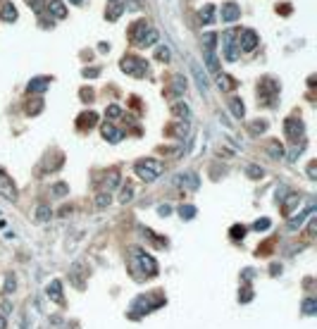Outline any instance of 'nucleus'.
<instances>
[{
	"instance_id": "obj_1",
	"label": "nucleus",
	"mask_w": 317,
	"mask_h": 329,
	"mask_svg": "<svg viewBox=\"0 0 317 329\" xmlns=\"http://www.w3.org/2000/svg\"><path fill=\"white\" fill-rule=\"evenodd\" d=\"M129 253H132V255H129V270L134 272L136 279H141L143 274H146V277H155V274H157V262H155L153 255H148L139 246L129 248Z\"/></svg>"
},
{
	"instance_id": "obj_2",
	"label": "nucleus",
	"mask_w": 317,
	"mask_h": 329,
	"mask_svg": "<svg viewBox=\"0 0 317 329\" xmlns=\"http://www.w3.org/2000/svg\"><path fill=\"white\" fill-rule=\"evenodd\" d=\"M134 172L139 174L143 181H155L165 172V164L160 160H155V157H148V160H139L134 164Z\"/></svg>"
},
{
	"instance_id": "obj_3",
	"label": "nucleus",
	"mask_w": 317,
	"mask_h": 329,
	"mask_svg": "<svg viewBox=\"0 0 317 329\" xmlns=\"http://www.w3.org/2000/svg\"><path fill=\"white\" fill-rule=\"evenodd\" d=\"M160 306H165V298L163 296H155V298H150V293H146V296H141V298H136L134 301V306H132V317L136 320V317H141L143 313H153L155 308H160Z\"/></svg>"
},
{
	"instance_id": "obj_4",
	"label": "nucleus",
	"mask_w": 317,
	"mask_h": 329,
	"mask_svg": "<svg viewBox=\"0 0 317 329\" xmlns=\"http://www.w3.org/2000/svg\"><path fill=\"white\" fill-rule=\"evenodd\" d=\"M119 67H122V72L132 74V77H146V72H148L146 60H141V57H136V55H124Z\"/></svg>"
},
{
	"instance_id": "obj_5",
	"label": "nucleus",
	"mask_w": 317,
	"mask_h": 329,
	"mask_svg": "<svg viewBox=\"0 0 317 329\" xmlns=\"http://www.w3.org/2000/svg\"><path fill=\"white\" fill-rule=\"evenodd\" d=\"M225 57L229 62L239 60V41H236V31L225 34Z\"/></svg>"
},
{
	"instance_id": "obj_6",
	"label": "nucleus",
	"mask_w": 317,
	"mask_h": 329,
	"mask_svg": "<svg viewBox=\"0 0 317 329\" xmlns=\"http://www.w3.org/2000/svg\"><path fill=\"white\" fill-rule=\"evenodd\" d=\"M258 93H260V98L265 101V105H272V103H274V95L279 93V84H274L272 79H265L263 84H260V88H258Z\"/></svg>"
},
{
	"instance_id": "obj_7",
	"label": "nucleus",
	"mask_w": 317,
	"mask_h": 329,
	"mask_svg": "<svg viewBox=\"0 0 317 329\" xmlns=\"http://www.w3.org/2000/svg\"><path fill=\"white\" fill-rule=\"evenodd\" d=\"M284 131H287V136L291 139V141H298V139H303V134H305V124H303L301 119H287L284 122Z\"/></svg>"
},
{
	"instance_id": "obj_8",
	"label": "nucleus",
	"mask_w": 317,
	"mask_h": 329,
	"mask_svg": "<svg viewBox=\"0 0 317 329\" xmlns=\"http://www.w3.org/2000/svg\"><path fill=\"white\" fill-rule=\"evenodd\" d=\"M239 48H243L246 53H250V50H256L258 48V34L253 31V29H243L239 36Z\"/></svg>"
},
{
	"instance_id": "obj_9",
	"label": "nucleus",
	"mask_w": 317,
	"mask_h": 329,
	"mask_svg": "<svg viewBox=\"0 0 317 329\" xmlns=\"http://www.w3.org/2000/svg\"><path fill=\"white\" fill-rule=\"evenodd\" d=\"M0 196L8 198V201H15V198H17L15 184H12V179H10L8 174L3 172V170H0Z\"/></svg>"
},
{
	"instance_id": "obj_10",
	"label": "nucleus",
	"mask_w": 317,
	"mask_h": 329,
	"mask_svg": "<svg viewBox=\"0 0 317 329\" xmlns=\"http://www.w3.org/2000/svg\"><path fill=\"white\" fill-rule=\"evenodd\" d=\"M70 282L77 286V289H84L86 282H84V262H74L70 267Z\"/></svg>"
},
{
	"instance_id": "obj_11",
	"label": "nucleus",
	"mask_w": 317,
	"mask_h": 329,
	"mask_svg": "<svg viewBox=\"0 0 317 329\" xmlns=\"http://www.w3.org/2000/svg\"><path fill=\"white\" fill-rule=\"evenodd\" d=\"M219 17H222V22H236V19L241 17V8L236 5V3H227V5H222Z\"/></svg>"
},
{
	"instance_id": "obj_12",
	"label": "nucleus",
	"mask_w": 317,
	"mask_h": 329,
	"mask_svg": "<svg viewBox=\"0 0 317 329\" xmlns=\"http://www.w3.org/2000/svg\"><path fill=\"white\" fill-rule=\"evenodd\" d=\"M46 293H48V298H50V301H55V303H57V306H62V303H65V298H62V282H60V279H53V282L48 284Z\"/></svg>"
},
{
	"instance_id": "obj_13",
	"label": "nucleus",
	"mask_w": 317,
	"mask_h": 329,
	"mask_svg": "<svg viewBox=\"0 0 317 329\" xmlns=\"http://www.w3.org/2000/svg\"><path fill=\"white\" fill-rule=\"evenodd\" d=\"M101 134H103V139H108L110 143H119V141L124 139V134L119 131V129H115V126L110 124V122L101 126Z\"/></svg>"
},
{
	"instance_id": "obj_14",
	"label": "nucleus",
	"mask_w": 317,
	"mask_h": 329,
	"mask_svg": "<svg viewBox=\"0 0 317 329\" xmlns=\"http://www.w3.org/2000/svg\"><path fill=\"white\" fill-rule=\"evenodd\" d=\"M46 8L53 19H65V17H67V8H65L62 0H50V5H46Z\"/></svg>"
},
{
	"instance_id": "obj_15",
	"label": "nucleus",
	"mask_w": 317,
	"mask_h": 329,
	"mask_svg": "<svg viewBox=\"0 0 317 329\" xmlns=\"http://www.w3.org/2000/svg\"><path fill=\"white\" fill-rule=\"evenodd\" d=\"M50 86V79L48 77H36L29 81V93H43Z\"/></svg>"
},
{
	"instance_id": "obj_16",
	"label": "nucleus",
	"mask_w": 317,
	"mask_h": 329,
	"mask_svg": "<svg viewBox=\"0 0 317 329\" xmlns=\"http://www.w3.org/2000/svg\"><path fill=\"white\" fill-rule=\"evenodd\" d=\"M310 215H312V208H308L305 212H298V215H291V219H289V229H291V232L301 229L303 222H305V217H310Z\"/></svg>"
},
{
	"instance_id": "obj_17",
	"label": "nucleus",
	"mask_w": 317,
	"mask_h": 329,
	"mask_svg": "<svg viewBox=\"0 0 317 329\" xmlns=\"http://www.w3.org/2000/svg\"><path fill=\"white\" fill-rule=\"evenodd\" d=\"M170 110H172V115H177L181 119H188V115H191V110H188V105L184 101H174L170 105Z\"/></svg>"
},
{
	"instance_id": "obj_18",
	"label": "nucleus",
	"mask_w": 317,
	"mask_h": 329,
	"mask_svg": "<svg viewBox=\"0 0 317 329\" xmlns=\"http://www.w3.org/2000/svg\"><path fill=\"white\" fill-rule=\"evenodd\" d=\"M229 110H232V115L236 119H241L243 115H246V105H243L241 98H232V101H229Z\"/></svg>"
},
{
	"instance_id": "obj_19",
	"label": "nucleus",
	"mask_w": 317,
	"mask_h": 329,
	"mask_svg": "<svg viewBox=\"0 0 317 329\" xmlns=\"http://www.w3.org/2000/svg\"><path fill=\"white\" fill-rule=\"evenodd\" d=\"M157 39H160V36H157V31H155V29H148V31L143 34V39H141L139 43H136V46H139V48L155 46V43H157Z\"/></svg>"
},
{
	"instance_id": "obj_20",
	"label": "nucleus",
	"mask_w": 317,
	"mask_h": 329,
	"mask_svg": "<svg viewBox=\"0 0 317 329\" xmlns=\"http://www.w3.org/2000/svg\"><path fill=\"white\" fill-rule=\"evenodd\" d=\"M191 72H194V77H196V81H198V88H201L203 93L208 91V79H205V74L201 72V67L196 62H191Z\"/></svg>"
},
{
	"instance_id": "obj_21",
	"label": "nucleus",
	"mask_w": 317,
	"mask_h": 329,
	"mask_svg": "<svg viewBox=\"0 0 317 329\" xmlns=\"http://www.w3.org/2000/svg\"><path fill=\"white\" fill-rule=\"evenodd\" d=\"M217 86L222 88V91H234L236 88V79H232L229 74H219L217 77Z\"/></svg>"
},
{
	"instance_id": "obj_22",
	"label": "nucleus",
	"mask_w": 317,
	"mask_h": 329,
	"mask_svg": "<svg viewBox=\"0 0 317 329\" xmlns=\"http://www.w3.org/2000/svg\"><path fill=\"white\" fill-rule=\"evenodd\" d=\"M203 57H205V64H208L210 72H219V60H217L215 50H205V53H203Z\"/></svg>"
},
{
	"instance_id": "obj_23",
	"label": "nucleus",
	"mask_w": 317,
	"mask_h": 329,
	"mask_svg": "<svg viewBox=\"0 0 317 329\" xmlns=\"http://www.w3.org/2000/svg\"><path fill=\"white\" fill-rule=\"evenodd\" d=\"M122 12H124V3H110V10L105 12V17H108L110 22H115V19H119Z\"/></svg>"
},
{
	"instance_id": "obj_24",
	"label": "nucleus",
	"mask_w": 317,
	"mask_h": 329,
	"mask_svg": "<svg viewBox=\"0 0 317 329\" xmlns=\"http://www.w3.org/2000/svg\"><path fill=\"white\" fill-rule=\"evenodd\" d=\"M96 122H98V115H96V112H84V115H81V117H79V126H81V129H86V126H88V129H91L93 124H96Z\"/></svg>"
},
{
	"instance_id": "obj_25",
	"label": "nucleus",
	"mask_w": 317,
	"mask_h": 329,
	"mask_svg": "<svg viewBox=\"0 0 317 329\" xmlns=\"http://www.w3.org/2000/svg\"><path fill=\"white\" fill-rule=\"evenodd\" d=\"M267 119H256V122H250V124H248V131L253 134V136H258V134H265L267 131Z\"/></svg>"
},
{
	"instance_id": "obj_26",
	"label": "nucleus",
	"mask_w": 317,
	"mask_h": 329,
	"mask_svg": "<svg viewBox=\"0 0 317 329\" xmlns=\"http://www.w3.org/2000/svg\"><path fill=\"white\" fill-rule=\"evenodd\" d=\"M148 29H150V26H148L146 22H136V24H134V31H132V41H134V43H139Z\"/></svg>"
},
{
	"instance_id": "obj_27",
	"label": "nucleus",
	"mask_w": 317,
	"mask_h": 329,
	"mask_svg": "<svg viewBox=\"0 0 317 329\" xmlns=\"http://www.w3.org/2000/svg\"><path fill=\"white\" fill-rule=\"evenodd\" d=\"M296 205H301V196H296V193H291L287 203L281 205V210H284V215H287V217H291V212H294Z\"/></svg>"
},
{
	"instance_id": "obj_28",
	"label": "nucleus",
	"mask_w": 317,
	"mask_h": 329,
	"mask_svg": "<svg viewBox=\"0 0 317 329\" xmlns=\"http://www.w3.org/2000/svg\"><path fill=\"white\" fill-rule=\"evenodd\" d=\"M267 153H270L274 160H281V157H284V146L279 141H270L267 143Z\"/></svg>"
},
{
	"instance_id": "obj_29",
	"label": "nucleus",
	"mask_w": 317,
	"mask_h": 329,
	"mask_svg": "<svg viewBox=\"0 0 317 329\" xmlns=\"http://www.w3.org/2000/svg\"><path fill=\"white\" fill-rule=\"evenodd\" d=\"M50 217H53L50 205H39V208H36V222H48Z\"/></svg>"
},
{
	"instance_id": "obj_30",
	"label": "nucleus",
	"mask_w": 317,
	"mask_h": 329,
	"mask_svg": "<svg viewBox=\"0 0 317 329\" xmlns=\"http://www.w3.org/2000/svg\"><path fill=\"white\" fill-rule=\"evenodd\" d=\"M0 17H3V22H15L17 19V10L12 3H8L5 8H3V12H0Z\"/></svg>"
},
{
	"instance_id": "obj_31",
	"label": "nucleus",
	"mask_w": 317,
	"mask_h": 329,
	"mask_svg": "<svg viewBox=\"0 0 317 329\" xmlns=\"http://www.w3.org/2000/svg\"><path fill=\"white\" fill-rule=\"evenodd\" d=\"M50 193H53L55 198H62V196H67V193H70V186H67L65 181H57V184H53Z\"/></svg>"
},
{
	"instance_id": "obj_32",
	"label": "nucleus",
	"mask_w": 317,
	"mask_h": 329,
	"mask_svg": "<svg viewBox=\"0 0 317 329\" xmlns=\"http://www.w3.org/2000/svg\"><path fill=\"white\" fill-rule=\"evenodd\" d=\"M179 181H181V184H186L188 188H198V177H196L194 172L181 174V177H179Z\"/></svg>"
},
{
	"instance_id": "obj_33",
	"label": "nucleus",
	"mask_w": 317,
	"mask_h": 329,
	"mask_svg": "<svg viewBox=\"0 0 317 329\" xmlns=\"http://www.w3.org/2000/svg\"><path fill=\"white\" fill-rule=\"evenodd\" d=\"M184 91H186V79L177 74L172 79V93H184Z\"/></svg>"
},
{
	"instance_id": "obj_34",
	"label": "nucleus",
	"mask_w": 317,
	"mask_h": 329,
	"mask_svg": "<svg viewBox=\"0 0 317 329\" xmlns=\"http://www.w3.org/2000/svg\"><path fill=\"white\" fill-rule=\"evenodd\" d=\"M201 19L205 24H212V19H215V5H205L201 10Z\"/></svg>"
},
{
	"instance_id": "obj_35",
	"label": "nucleus",
	"mask_w": 317,
	"mask_h": 329,
	"mask_svg": "<svg viewBox=\"0 0 317 329\" xmlns=\"http://www.w3.org/2000/svg\"><path fill=\"white\" fill-rule=\"evenodd\" d=\"M15 289H17L15 274H8V277H5V286H3V293H5V296H10V293H12Z\"/></svg>"
},
{
	"instance_id": "obj_36",
	"label": "nucleus",
	"mask_w": 317,
	"mask_h": 329,
	"mask_svg": "<svg viewBox=\"0 0 317 329\" xmlns=\"http://www.w3.org/2000/svg\"><path fill=\"white\" fill-rule=\"evenodd\" d=\"M303 313H305V315H315L317 313V301L312 296L303 301Z\"/></svg>"
},
{
	"instance_id": "obj_37",
	"label": "nucleus",
	"mask_w": 317,
	"mask_h": 329,
	"mask_svg": "<svg viewBox=\"0 0 317 329\" xmlns=\"http://www.w3.org/2000/svg\"><path fill=\"white\" fill-rule=\"evenodd\" d=\"M196 205H181L179 208V215H181V219H194L196 217Z\"/></svg>"
},
{
	"instance_id": "obj_38",
	"label": "nucleus",
	"mask_w": 317,
	"mask_h": 329,
	"mask_svg": "<svg viewBox=\"0 0 317 329\" xmlns=\"http://www.w3.org/2000/svg\"><path fill=\"white\" fill-rule=\"evenodd\" d=\"M155 57H157L160 62H170V57H172L170 48H167V46H157V50H155Z\"/></svg>"
},
{
	"instance_id": "obj_39",
	"label": "nucleus",
	"mask_w": 317,
	"mask_h": 329,
	"mask_svg": "<svg viewBox=\"0 0 317 329\" xmlns=\"http://www.w3.org/2000/svg\"><path fill=\"white\" fill-rule=\"evenodd\" d=\"M41 110H43V101H41V98L29 101V105H26V112H29V115H39Z\"/></svg>"
},
{
	"instance_id": "obj_40",
	"label": "nucleus",
	"mask_w": 317,
	"mask_h": 329,
	"mask_svg": "<svg viewBox=\"0 0 317 329\" xmlns=\"http://www.w3.org/2000/svg\"><path fill=\"white\" fill-rule=\"evenodd\" d=\"M117 184H119V174H117L115 170H112V172L108 174V179H105V188H108V193H110V191H112V188L117 186Z\"/></svg>"
},
{
	"instance_id": "obj_41",
	"label": "nucleus",
	"mask_w": 317,
	"mask_h": 329,
	"mask_svg": "<svg viewBox=\"0 0 317 329\" xmlns=\"http://www.w3.org/2000/svg\"><path fill=\"white\" fill-rule=\"evenodd\" d=\"M26 5H29L31 10H34V12H43V10H46V5H48V0H26Z\"/></svg>"
},
{
	"instance_id": "obj_42",
	"label": "nucleus",
	"mask_w": 317,
	"mask_h": 329,
	"mask_svg": "<svg viewBox=\"0 0 317 329\" xmlns=\"http://www.w3.org/2000/svg\"><path fill=\"white\" fill-rule=\"evenodd\" d=\"M246 174L250 177V179H260L265 172H263V167H258V164H248V167H246Z\"/></svg>"
},
{
	"instance_id": "obj_43",
	"label": "nucleus",
	"mask_w": 317,
	"mask_h": 329,
	"mask_svg": "<svg viewBox=\"0 0 317 329\" xmlns=\"http://www.w3.org/2000/svg\"><path fill=\"white\" fill-rule=\"evenodd\" d=\"M229 234H232V239H236V241H239V239H243V236H246V227H243V224H234V227L229 229Z\"/></svg>"
},
{
	"instance_id": "obj_44",
	"label": "nucleus",
	"mask_w": 317,
	"mask_h": 329,
	"mask_svg": "<svg viewBox=\"0 0 317 329\" xmlns=\"http://www.w3.org/2000/svg\"><path fill=\"white\" fill-rule=\"evenodd\" d=\"M132 198H134V188L126 184V186L122 188V193H119V203H129Z\"/></svg>"
},
{
	"instance_id": "obj_45",
	"label": "nucleus",
	"mask_w": 317,
	"mask_h": 329,
	"mask_svg": "<svg viewBox=\"0 0 317 329\" xmlns=\"http://www.w3.org/2000/svg\"><path fill=\"white\" fill-rule=\"evenodd\" d=\"M203 43H205V50H215L217 34H205V36H203Z\"/></svg>"
},
{
	"instance_id": "obj_46",
	"label": "nucleus",
	"mask_w": 317,
	"mask_h": 329,
	"mask_svg": "<svg viewBox=\"0 0 317 329\" xmlns=\"http://www.w3.org/2000/svg\"><path fill=\"white\" fill-rule=\"evenodd\" d=\"M110 201H112V196H110L108 191H105V193H101V196L96 198V208H108Z\"/></svg>"
},
{
	"instance_id": "obj_47",
	"label": "nucleus",
	"mask_w": 317,
	"mask_h": 329,
	"mask_svg": "<svg viewBox=\"0 0 317 329\" xmlns=\"http://www.w3.org/2000/svg\"><path fill=\"white\" fill-rule=\"evenodd\" d=\"M239 301H241V303H250V301H253V289H250V286H246V289H241Z\"/></svg>"
},
{
	"instance_id": "obj_48",
	"label": "nucleus",
	"mask_w": 317,
	"mask_h": 329,
	"mask_svg": "<svg viewBox=\"0 0 317 329\" xmlns=\"http://www.w3.org/2000/svg\"><path fill=\"white\" fill-rule=\"evenodd\" d=\"M272 227V222L267 217H263V219H258L256 224H253V229H256V232H265V229H270Z\"/></svg>"
},
{
	"instance_id": "obj_49",
	"label": "nucleus",
	"mask_w": 317,
	"mask_h": 329,
	"mask_svg": "<svg viewBox=\"0 0 317 329\" xmlns=\"http://www.w3.org/2000/svg\"><path fill=\"white\" fill-rule=\"evenodd\" d=\"M105 115H108L110 119H117L119 115H122V108H119V105H110V108L105 110Z\"/></svg>"
},
{
	"instance_id": "obj_50",
	"label": "nucleus",
	"mask_w": 317,
	"mask_h": 329,
	"mask_svg": "<svg viewBox=\"0 0 317 329\" xmlns=\"http://www.w3.org/2000/svg\"><path fill=\"white\" fill-rule=\"evenodd\" d=\"M81 74H84L86 79H88V77H91V79H96V77H98V74H101V70H98V67H91V70H88V67H86V70L81 72Z\"/></svg>"
},
{
	"instance_id": "obj_51",
	"label": "nucleus",
	"mask_w": 317,
	"mask_h": 329,
	"mask_svg": "<svg viewBox=\"0 0 317 329\" xmlns=\"http://www.w3.org/2000/svg\"><path fill=\"white\" fill-rule=\"evenodd\" d=\"M157 212H160L163 217H167V215L172 212V208H170V205H160V208H157Z\"/></svg>"
},
{
	"instance_id": "obj_52",
	"label": "nucleus",
	"mask_w": 317,
	"mask_h": 329,
	"mask_svg": "<svg viewBox=\"0 0 317 329\" xmlns=\"http://www.w3.org/2000/svg\"><path fill=\"white\" fill-rule=\"evenodd\" d=\"M308 177H310V179H315V177H317V167H315V162H312V164L308 167Z\"/></svg>"
},
{
	"instance_id": "obj_53",
	"label": "nucleus",
	"mask_w": 317,
	"mask_h": 329,
	"mask_svg": "<svg viewBox=\"0 0 317 329\" xmlns=\"http://www.w3.org/2000/svg\"><path fill=\"white\" fill-rule=\"evenodd\" d=\"M315 229H317V224H315V217H310V227H308V236H312V234H315Z\"/></svg>"
},
{
	"instance_id": "obj_54",
	"label": "nucleus",
	"mask_w": 317,
	"mask_h": 329,
	"mask_svg": "<svg viewBox=\"0 0 317 329\" xmlns=\"http://www.w3.org/2000/svg\"><path fill=\"white\" fill-rule=\"evenodd\" d=\"M253 279V270H243V282H250Z\"/></svg>"
},
{
	"instance_id": "obj_55",
	"label": "nucleus",
	"mask_w": 317,
	"mask_h": 329,
	"mask_svg": "<svg viewBox=\"0 0 317 329\" xmlns=\"http://www.w3.org/2000/svg\"><path fill=\"white\" fill-rule=\"evenodd\" d=\"M0 329H8V317L5 315H0Z\"/></svg>"
},
{
	"instance_id": "obj_56",
	"label": "nucleus",
	"mask_w": 317,
	"mask_h": 329,
	"mask_svg": "<svg viewBox=\"0 0 317 329\" xmlns=\"http://www.w3.org/2000/svg\"><path fill=\"white\" fill-rule=\"evenodd\" d=\"M270 270H272V274H279V272H281V265H277V262H274Z\"/></svg>"
},
{
	"instance_id": "obj_57",
	"label": "nucleus",
	"mask_w": 317,
	"mask_h": 329,
	"mask_svg": "<svg viewBox=\"0 0 317 329\" xmlns=\"http://www.w3.org/2000/svg\"><path fill=\"white\" fill-rule=\"evenodd\" d=\"M98 50H101V53H108L110 46H108V43H101V48H98Z\"/></svg>"
},
{
	"instance_id": "obj_58",
	"label": "nucleus",
	"mask_w": 317,
	"mask_h": 329,
	"mask_svg": "<svg viewBox=\"0 0 317 329\" xmlns=\"http://www.w3.org/2000/svg\"><path fill=\"white\" fill-rule=\"evenodd\" d=\"M70 3H74V5H79V3H81V0H70Z\"/></svg>"
},
{
	"instance_id": "obj_59",
	"label": "nucleus",
	"mask_w": 317,
	"mask_h": 329,
	"mask_svg": "<svg viewBox=\"0 0 317 329\" xmlns=\"http://www.w3.org/2000/svg\"><path fill=\"white\" fill-rule=\"evenodd\" d=\"M110 3H122V0H110Z\"/></svg>"
}]
</instances>
